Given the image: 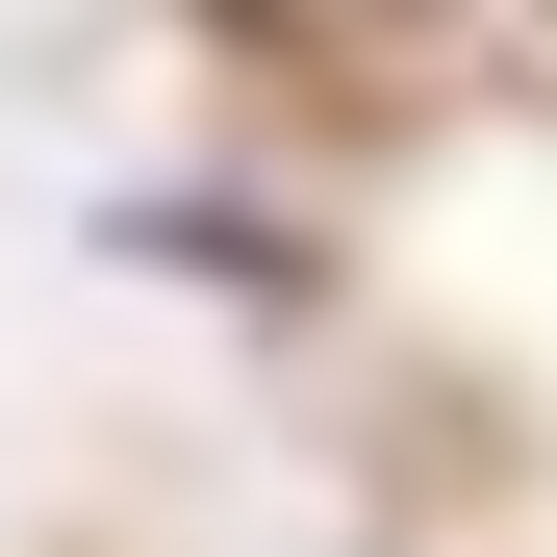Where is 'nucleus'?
Segmentation results:
<instances>
[{
	"label": "nucleus",
	"instance_id": "1",
	"mask_svg": "<svg viewBox=\"0 0 557 557\" xmlns=\"http://www.w3.org/2000/svg\"><path fill=\"white\" fill-rule=\"evenodd\" d=\"M102 253H152V278H203V305H305V253H278L253 203H102Z\"/></svg>",
	"mask_w": 557,
	"mask_h": 557
}]
</instances>
